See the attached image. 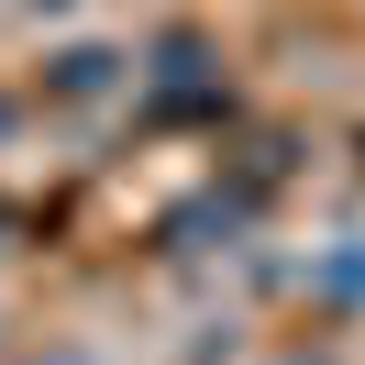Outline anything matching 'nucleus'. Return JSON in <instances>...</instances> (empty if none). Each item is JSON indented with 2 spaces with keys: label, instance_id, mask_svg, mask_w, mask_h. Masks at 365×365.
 <instances>
[{
  "label": "nucleus",
  "instance_id": "obj_1",
  "mask_svg": "<svg viewBox=\"0 0 365 365\" xmlns=\"http://www.w3.org/2000/svg\"><path fill=\"white\" fill-rule=\"evenodd\" d=\"M277 365H332V354H277Z\"/></svg>",
  "mask_w": 365,
  "mask_h": 365
},
{
  "label": "nucleus",
  "instance_id": "obj_2",
  "mask_svg": "<svg viewBox=\"0 0 365 365\" xmlns=\"http://www.w3.org/2000/svg\"><path fill=\"white\" fill-rule=\"evenodd\" d=\"M45 365H67V354H45Z\"/></svg>",
  "mask_w": 365,
  "mask_h": 365
}]
</instances>
